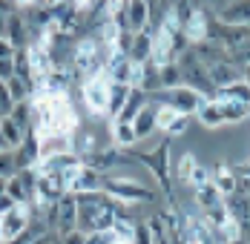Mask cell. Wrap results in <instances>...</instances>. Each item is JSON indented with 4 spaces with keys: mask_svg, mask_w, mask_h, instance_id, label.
<instances>
[{
    "mask_svg": "<svg viewBox=\"0 0 250 244\" xmlns=\"http://www.w3.org/2000/svg\"><path fill=\"white\" fill-rule=\"evenodd\" d=\"M81 121L69 95H35L32 98V135H75Z\"/></svg>",
    "mask_w": 250,
    "mask_h": 244,
    "instance_id": "obj_1",
    "label": "cell"
},
{
    "mask_svg": "<svg viewBox=\"0 0 250 244\" xmlns=\"http://www.w3.org/2000/svg\"><path fill=\"white\" fill-rule=\"evenodd\" d=\"M104 193L115 201L124 204H141V201H152V190H147L138 178L132 175H104Z\"/></svg>",
    "mask_w": 250,
    "mask_h": 244,
    "instance_id": "obj_2",
    "label": "cell"
},
{
    "mask_svg": "<svg viewBox=\"0 0 250 244\" xmlns=\"http://www.w3.org/2000/svg\"><path fill=\"white\" fill-rule=\"evenodd\" d=\"M150 101L155 106H170L173 112L178 115H199V109L207 103L201 95H196L193 89H187V86H178V89H161V92H155L150 95Z\"/></svg>",
    "mask_w": 250,
    "mask_h": 244,
    "instance_id": "obj_3",
    "label": "cell"
},
{
    "mask_svg": "<svg viewBox=\"0 0 250 244\" xmlns=\"http://www.w3.org/2000/svg\"><path fill=\"white\" fill-rule=\"evenodd\" d=\"M109 78L106 72L95 75V78H89V81H83L81 83V95H83V103H86V109L98 118V115H106V103H109Z\"/></svg>",
    "mask_w": 250,
    "mask_h": 244,
    "instance_id": "obj_4",
    "label": "cell"
},
{
    "mask_svg": "<svg viewBox=\"0 0 250 244\" xmlns=\"http://www.w3.org/2000/svg\"><path fill=\"white\" fill-rule=\"evenodd\" d=\"M135 161L147 164V170L155 175V181L167 190L170 201H173V190H170V141H161L158 149H152V152H141V155H135Z\"/></svg>",
    "mask_w": 250,
    "mask_h": 244,
    "instance_id": "obj_5",
    "label": "cell"
},
{
    "mask_svg": "<svg viewBox=\"0 0 250 244\" xmlns=\"http://www.w3.org/2000/svg\"><path fill=\"white\" fill-rule=\"evenodd\" d=\"M32 221V207H12L9 213H3V242H15L29 230Z\"/></svg>",
    "mask_w": 250,
    "mask_h": 244,
    "instance_id": "obj_6",
    "label": "cell"
},
{
    "mask_svg": "<svg viewBox=\"0 0 250 244\" xmlns=\"http://www.w3.org/2000/svg\"><path fill=\"white\" fill-rule=\"evenodd\" d=\"M104 72H106V78H109V83L132 86V83H135V72H138V66L129 61V55L115 52V55H112V61H109V66H106Z\"/></svg>",
    "mask_w": 250,
    "mask_h": 244,
    "instance_id": "obj_7",
    "label": "cell"
},
{
    "mask_svg": "<svg viewBox=\"0 0 250 244\" xmlns=\"http://www.w3.org/2000/svg\"><path fill=\"white\" fill-rule=\"evenodd\" d=\"M216 18L222 26H250V3H219Z\"/></svg>",
    "mask_w": 250,
    "mask_h": 244,
    "instance_id": "obj_8",
    "label": "cell"
},
{
    "mask_svg": "<svg viewBox=\"0 0 250 244\" xmlns=\"http://www.w3.org/2000/svg\"><path fill=\"white\" fill-rule=\"evenodd\" d=\"M69 193H104V175L92 167H81L78 175L72 178V184H69Z\"/></svg>",
    "mask_w": 250,
    "mask_h": 244,
    "instance_id": "obj_9",
    "label": "cell"
},
{
    "mask_svg": "<svg viewBox=\"0 0 250 244\" xmlns=\"http://www.w3.org/2000/svg\"><path fill=\"white\" fill-rule=\"evenodd\" d=\"M207 75H210V81H213L216 92H219V89H225V86H233V83H239V81H242V69H239V66H233L230 61L207 66Z\"/></svg>",
    "mask_w": 250,
    "mask_h": 244,
    "instance_id": "obj_10",
    "label": "cell"
},
{
    "mask_svg": "<svg viewBox=\"0 0 250 244\" xmlns=\"http://www.w3.org/2000/svg\"><path fill=\"white\" fill-rule=\"evenodd\" d=\"M72 167H81V158L75 152H61V155H52L46 161H41L35 170H38V175H58V172L72 170Z\"/></svg>",
    "mask_w": 250,
    "mask_h": 244,
    "instance_id": "obj_11",
    "label": "cell"
},
{
    "mask_svg": "<svg viewBox=\"0 0 250 244\" xmlns=\"http://www.w3.org/2000/svg\"><path fill=\"white\" fill-rule=\"evenodd\" d=\"M6 41H9L15 49H26L29 46V26H26V20H23L21 12L9 15V20H6Z\"/></svg>",
    "mask_w": 250,
    "mask_h": 244,
    "instance_id": "obj_12",
    "label": "cell"
},
{
    "mask_svg": "<svg viewBox=\"0 0 250 244\" xmlns=\"http://www.w3.org/2000/svg\"><path fill=\"white\" fill-rule=\"evenodd\" d=\"M126 23H129V32H132V35L147 32V23H150V3H144V0L126 3Z\"/></svg>",
    "mask_w": 250,
    "mask_h": 244,
    "instance_id": "obj_13",
    "label": "cell"
},
{
    "mask_svg": "<svg viewBox=\"0 0 250 244\" xmlns=\"http://www.w3.org/2000/svg\"><path fill=\"white\" fill-rule=\"evenodd\" d=\"M155 115H158V106H155V103H147V106L138 112V118L132 121V129H135V138H138V141H147L152 132L158 129Z\"/></svg>",
    "mask_w": 250,
    "mask_h": 244,
    "instance_id": "obj_14",
    "label": "cell"
},
{
    "mask_svg": "<svg viewBox=\"0 0 250 244\" xmlns=\"http://www.w3.org/2000/svg\"><path fill=\"white\" fill-rule=\"evenodd\" d=\"M181 32H184L187 43H193V46L201 43V41H207V12L204 9H196V15L181 26Z\"/></svg>",
    "mask_w": 250,
    "mask_h": 244,
    "instance_id": "obj_15",
    "label": "cell"
},
{
    "mask_svg": "<svg viewBox=\"0 0 250 244\" xmlns=\"http://www.w3.org/2000/svg\"><path fill=\"white\" fill-rule=\"evenodd\" d=\"M41 144V161H46L52 155H61V152H72V138L69 135H46V138H38Z\"/></svg>",
    "mask_w": 250,
    "mask_h": 244,
    "instance_id": "obj_16",
    "label": "cell"
},
{
    "mask_svg": "<svg viewBox=\"0 0 250 244\" xmlns=\"http://www.w3.org/2000/svg\"><path fill=\"white\" fill-rule=\"evenodd\" d=\"M193 201H196V207H199V210H213V207L225 204V195L216 190V184H213V181H207V184H201V187L193 190Z\"/></svg>",
    "mask_w": 250,
    "mask_h": 244,
    "instance_id": "obj_17",
    "label": "cell"
},
{
    "mask_svg": "<svg viewBox=\"0 0 250 244\" xmlns=\"http://www.w3.org/2000/svg\"><path fill=\"white\" fill-rule=\"evenodd\" d=\"M150 58H152V32H138V35L132 38L129 61H132L135 66H141V63H147Z\"/></svg>",
    "mask_w": 250,
    "mask_h": 244,
    "instance_id": "obj_18",
    "label": "cell"
},
{
    "mask_svg": "<svg viewBox=\"0 0 250 244\" xmlns=\"http://www.w3.org/2000/svg\"><path fill=\"white\" fill-rule=\"evenodd\" d=\"M144 106H147V95H144L141 89H132L129 98H126V103H124V109H121V115L115 118V123H132Z\"/></svg>",
    "mask_w": 250,
    "mask_h": 244,
    "instance_id": "obj_19",
    "label": "cell"
},
{
    "mask_svg": "<svg viewBox=\"0 0 250 244\" xmlns=\"http://www.w3.org/2000/svg\"><path fill=\"white\" fill-rule=\"evenodd\" d=\"M210 181L216 184V190L225 195V198H230L233 193H239V178H236V172H230L227 167H222V164H216V175H213Z\"/></svg>",
    "mask_w": 250,
    "mask_h": 244,
    "instance_id": "obj_20",
    "label": "cell"
},
{
    "mask_svg": "<svg viewBox=\"0 0 250 244\" xmlns=\"http://www.w3.org/2000/svg\"><path fill=\"white\" fill-rule=\"evenodd\" d=\"M129 92H132V86H118V83L109 86V103H106V118H109V121H115V118L121 115Z\"/></svg>",
    "mask_w": 250,
    "mask_h": 244,
    "instance_id": "obj_21",
    "label": "cell"
},
{
    "mask_svg": "<svg viewBox=\"0 0 250 244\" xmlns=\"http://www.w3.org/2000/svg\"><path fill=\"white\" fill-rule=\"evenodd\" d=\"M112 146H118V149H124V152L138 146V138H135L132 123H115L112 121Z\"/></svg>",
    "mask_w": 250,
    "mask_h": 244,
    "instance_id": "obj_22",
    "label": "cell"
},
{
    "mask_svg": "<svg viewBox=\"0 0 250 244\" xmlns=\"http://www.w3.org/2000/svg\"><path fill=\"white\" fill-rule=\"evenodd\" d=\"M213 101H230V103H245V106H250V86L245 81H239V83H233V86L219 89Z\"/></svg>",
    "mask_w": 250,
    "mask_h": 244,
    "instance_id": "obj_23",
    "label": "cell"
},
{
    "mask_svg": "<svg viewBox=\"0 0 250 244\" xmlns=\"http://www.w3.org/2000/svg\"><path fill=\"white\" fill-rule=\"evenodd\" d=\"M199 121L204 126H222L225 123V112H222V103L219 101H207L199 109Z\"/></svg>",
    "mask_w": 250,
    "mask_h": 244,
    "instance_id": "obj_24",
    "label": "cell"
},
{
    "mask_svg": "<svg viewBox=\"0 0 250 244\" xmlns=\"http://www.w3.org/2000/svg\"><path fill=\"white\" fill-rule=\"evenodd\" d=\"M0 129H3V138H6V144H9V149H12V152L23 144L26 135H29V132H23L18 123L12 121V118H3V121H0Z\"/></svg>",
    "mask_w": 250,
    "mask_h": 244,
    "instance_id": "obj_25",
    "label": "cell"
},
{
    "mask_svg": "<svg viewBox=\"0 0 250 244\" xmlns=\"http://www.w3.org/2000/svg\"><path fill=\"white\" fill-rule=\"evenodd\" d=\"M158 78H161V89H178V86H184V78H181L178 63L158 66Z\"/></svg>",
    "mask_w": 250,
    "mask_h": 244,
    "instance_id": "obj_26",
    "label": "cell"
},
{
    "mask_svg": "<svg viewBox=\"0 0 250 244\" xmlns=\"http://www.w3.org/2000/svg\"><path fill=\"white\" fill-rule=\"evenodd\" d=\"M9 118L18 123L23 132H32V101H26V103H15V109H12Z\"/></svg>",
    "mask_w": 250,
    "mask_h": 244,
    "instance_id": "obj_27",
    "label": "cell"
},
{
    "mask_svg": "<svg viewBox=\"0 0 250 244\" xmlns=\"http://www.w3.org/2000/svg\"><path fill=\"white\" fill-rule=\"evenodd\" d=\"M6 89H9L12 103H26V101H32V92H29V86H26L21 78H9V81H6Z\"/></svg>",
    "mask_w": 250,
    "mask_h": 244,
    "instance_id": "obj_28",
    "label": "cell"
},
{
    "mask_svg": "<svg viewBox=\"0 0 250 244\" xmlns=\"http://www.w3.org/2000/svg\"><path fill=\"white\" fill-rule=\"evenodd\" d=\"M219 103H222V112H225V123H236L250 115V106H245V103H230V101H219Z\"/></svg>",
    "mask_w": 250,
    "mask_h": 244,
    "instance_id": "obj_29",
    "label": "cell"
},
{
    "mask_svg": "<svg viewBox=\"0 0 250 244\" xmlns=\"http://www.w3.org/2000/svg\"><path fill=\"white\" fill-rule=\"evenodd\" d=\"M204 221H207V224H213L216 230H222V227H227V221H230V213H227V204H219V207H213V210H204Z\"/></svg>",
    "mask_w": 250,
    "mask_h": 244,
    "instance_id": "obj_30",
    "label": "cell"
},
{
    "mask_svg": "<svg viewBox=\"0 0 250 244\" xmlns=\"http://www.w3.org/2000/svg\"><path fill=\"white\" fill-rule=\"evenodd\" d=\"M196 164H199V161H196V155H193V152L181 155V158H178V164H175V175H178L184 184H190V175H193V170H196Z\"/></svg>",
    "mask_w": 250,
    "mask_h": 244,
    "instance_id": "obj_31",
    "label": "cell"
},
{
    "mask_svg": "<svg viewBox=\"0 0 250 244\" xmlns=\"http://www.w3.org/2000/svg\"><path fill=\"white\" fill-rule=\"evenodd\" d=\"M18 175V164H15V152H0V178H12Z\"/></svg>",
    "mask_w": 250,
    "mask_h": 244,
    "instance_id": "obj_32",
    "label": "cell"
},
{
    "mask_svg": "<svg viewBox=\"0 0 250 244\" xmlns=\"http://www.w3.org/2000/svg\"><path fill=\"white\" fill-rule=\"evenodd\" d=\"M190 123H193L190 115H175L173 123L167 126V135H181V132H187V129H190Z\"/></svg>",
    "mask_w": 250,
    "mask_h": 244,
    "instance_id": "obj_33",
    "label": "cell"
},
{
    "mask_svg": "<svg viewBox=\"0 0 250 244\" xmlns=\"http://www.w3.org/2000/svg\"><path fill=\"white\" fill-rule=\"evenodd\" d=\"M9 78H15V58L12 61H0V83H6Z\"/></svg>",
    "mask_w": 250,
    "mask_h": 244,
    "instance_id": "obj_34",
    "label": "cell"
},
{
    "mask_svg": "<svg viewBox=\"0 0 250 244\" xmlns=\"http://www.w3.org/2000/svg\"><path fill=\"white\" fill-rule=\"evenodd\" d=\"M15 52H18V49L12 46V43H9L6 38L0 41V61H12V58H15Z\"/></svg>",
    "mask_w": 250,
    "mask_h": 244,
    "instance_id": "obj_35",
    "label": "cell"
},
{
    "mask_svg": "<svg viewBox=\"0 0 250 244\" xmlns=\"http://www.w3.org/2000/svg\"><path fill=\"white\" fill-rule=\"evenodd\" d=\"M58 244H86V236H83V233H69V236H63V239H61V242Z\"/></svg>",
    "mask_w": 250,
    "mask_h": 244,
    "instance_id": "obj_36",
    "label": "cell"
},
{
    "mask_svg": "<svg viewBox=\"0 0 250 244\" xmlns=\"http://www.w3.org/2000/svg\"><path fill=\"white\" fill-rule=\"evenodd\" d=\"M6 20H9V15H0V41L6 38Z\"/></svg>",
    "mask_w": 250,
    "mask_h": 244,
    "instance_id": "obj_37",
    "label": "cell"
},
{
    "mask_svg": "<svg viewBox=\"0 0 250 244\" xmlns=\"http://www.w3.org/2000/svg\"><path fill=\"white\" fill-rule=\"evenodd\" d=\"M0 152H9V144H6V138H3V129H0Z\"/></svg>",
    "mask_w": 250,
    "mask_h": 244,
    "instance_id": "obj_38",
    "label": "cell"
},
{
    "mask_svg": "<svg viewBox=\"0 0 250 244\" xmlns=\"http://www.w3.org/2000/svg\"><path fill=\"white\" fill-rule=\"evenodd\" d=\"M242 81L250 86V66H245V69H242Z\"/></svg>",
    "mask_w": 250,
    "mask_h": 244,
    "instance_id": "obj_39",
    "label": "cell"
},
{
    "mask_svg": "<svg viewBox=\"0 0 250 244\" xmlns=\"http://www.w3.org/2000/svg\"><path fill=\"white\" fill-rule=\"evenodd\" d=\"M239 190H242L245 195H250V181H242V187H239Z\"/></svg>",
    "mask_w": 250,
    "mask_h": 244,
    "instance_id": "obj_40",
    "label": "cell"
},
{
    "mask_svg": "<svg viewBox=\"0 0 250 244\" xmlns=\"http://www.w3.org/2000/svg\"><path fill=\"white\" fill-rule=\"evenodd\" d=\"M6 181L9 178H0V195H6Z\"/></svg>",
    "mask_w": 250,
    "mask_h": 244,
    "instance_id": "obj_41",
    "label": "cell"
},
{
    "mask_svg": "<svg viewBox=\"0 0 250 244\" xmlns=\"http://www.w3.org/2000/svg\"><path fill=\"white\" fill-rule=\"evenodd\" d=\"M0 242H3V216H0Z\"/></svg>",
    "mask_w": 250,
    "mask_h": 244,
    "instance_id": "obj_42",
    "label": "cell"
}]
</instances>
